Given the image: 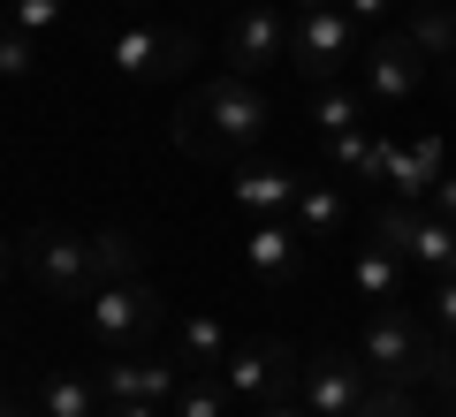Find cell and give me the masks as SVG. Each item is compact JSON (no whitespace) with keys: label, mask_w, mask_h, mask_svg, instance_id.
Wrapping results in <instances>:
<instances>
[{"label":"cell","mask_w":456,"mask_h":417,"mask_svg":"<svg viewBox=\"0 0 456 417\" xmlns=\"http://www.w3.org/2000/svg\"><path fill=\"white\" fill-rule=\"evenodd\" d=\"M266 122H274L266 92L244 68H221V76H206L175 107V152H191V160H236V152H251L266 137Z\"/></svg>","instance_id":"obj_1"},{"label":"cell","mask_w":456,"mask_h":417,"mask_svg":"<svg viewBox=\"0 0 456 417\" xmlns=\"http://www.w3.org/2000/svg\"><path fill=\"white\" fill-rule=\"evenodd\" d=\"M358 357L373 365V380H395V387L426 380V387H441V395H456V349L426 319H411L403 304H373V319H365V334H358Z\"/></svg>","instance_id":"obj_2"},{"label":"cell","mask_w":456,"mask_h":417,"mask_svg":"<svg viewBox=\"0 0 456 417\" xmlns=\"http://www.w3.org/2000/svg\"><path fill=\"white\" fill-rule=\"evenodd\" d=\"M23 273H31L46 296H61V304H84V296L99 289V258H92V236H77V228H31L23 236Z\"/></svg>","instance_id":"obj_3"},{"label":"cell","mask_w":456,"mask_h":417,"mask_svg":"<svg viewBox=\"0 0 456 417\" xmlns=\"http://www.w3.org/2000/svg\"><path fill=\"white\" fill-rule=\"evenodd\" d=\"M160 319L167 311H160V289H152V281H99V289L84 296V326H92V341L107 357L137 349Z\"/></svg>","instance_id":"obj_4"},{"label":"cell","mask_w":456,"mask_h":417,"mask_svg":"<svg viewBox=\"0 0 456 417\" xmlns=\"http://www.w3.org/2000/svg\"><path fill=\"white\" fill-rule=\"evenodd\" d=\"M107 61H114V76H130V84H167V76H183V68L198 61V46H191L183 23H145L137 16V23L114 31Z\"/></svg>","instance_id":"obj_5"},{"label":"cell","mask_w":456,"mask_h":417,"mask_svg":"<svg viewBox=\"0 0 456 417\" xmlns=\"http://www.w3.org/2000/svg\"><path fill=\"white\" fill-rule=\"evenodd\" d=\"M350 53H358V16L350 8H305L289 23V68L305 84H335Z\"/></svg>","instance_id":"obj_6"},{"label":"cell","mask_w":456,"mask_h":417,"mask_svg":"<svg viewBox=\"0 0 456 417\" xmlns=\"http://www.w3.org/2000/svg\"><path fill=\"white\" fill-rule=\"evenodd\" d=\"M297 380H305V372H297V349H289V341H274V334L221 357V387L236 402H259V410H266V402H289Z\"/></svg>","instance_id":"obj_7"},{"label":"cell","mask_w":456,"mask_h":417,"mask_svg":"<svg viewBox=\"0 0 456 417\" xmlns=\"http://www.w3.org/2000/svg\"><path fill=\"white\" fill-rule=\"evenodd\" d=\"M297 395H305L312 417H358V402L373 395V365L358 349H320L297 380Z\"/></svg>","instance_id":"obj_8"},{"label":"cell","mask_w":456,"mask_h":417,"mask_svg":"<svg viewBox=\"0 0 456 417\" xmlns=\"http://www.w3.org/2000/svg\"><path fill=\"white\" fill-rule=\"evenodd\" d=\"M183 380H191L183 357H137V349H122V357L99 365V395H107V402H175Z\"/></svg>","instance_id":"obj_9"},{"label":"cell","mask_w":456,"mask_h":417,"mask_svg":"<svg viewBox=\"0 0 456 417\" xmlns=\"http://www.w3.org/2000/svg\"><path fill=\"white\" fill-rule=\"evenodd\" d=\"M419 84H426V53L411 46V31H380L365 46V84L358 92L373 107H403V99H419Z\"/></svg>","instance_id":"obj_10"},{"label":"cell","mask_w":456,"mask_h":417,"mask_svg":"<svg viewBox=\"0 0 456 417\" xmlns=\"http://www.w3.org/2000/svg\"><path fill=\"white\" fill-rule=\"evenodd\" d=\"M289 8L281 0H259V8H244V16L228 23V68H244V76H259V68H281L289 61Z\"/></svg>","instance_id":"obj_11"},{"label":"cell","mask_w":456,"mask_h":417,"mask_svg":"<svg viewBox=\"0 0 456 417\" xmlns=\"http://www.w3.org/2000/svg\"><path fill=\"white\" fill-rule=\"evenodd\" d=\"M373 182H388V197H403V205H426L441 182V167L426 160L419 145H395V137H373V167H365Z\"/></svg>","instance_id":"obj_12"},{"label":"cell","mask_w":456,"mask_h":417,"mask_svg":"<svg viewBox=\"0 0 456 417\" xmlns=\"http://www.w3.org/2000/svg\"><path fill=\"white\" fill-rule=\"evenodd\" d=\"M297 258H305V228H297L289 213H274V221H251V236H244V266L259 273V281H297Z\"/></svg>","instance_id":"obj_13"},{"label":"cell","mask_w":456,"mask_h":417,"mask_svg":"<svg viewBox=\"0 0 456 417\" xmlns=\"http://www.w3.org/2000/svg\"><path fill=\"white\" fill-rule=\"evenodd\" d=\"M228 190H236V205H244L251 221H274V213L297 205V190H305V182H297L289 167H274V160H244Z\"/></svg>","instance_id":"obj_14"},{"label":"cell","mask_w":456,"mask_h":417,"mask_svg":"<svg viewBox=\"0 0 456 417\" xmlns=\"http://www.w3.org/2000/svg\"><path fill=\"white\" fill-rule=\"evenodd\" d=\"M403 266H411V258H395V251H380V243H365L358 266H350V281H358L365 304H403Z\"/></svg>","instance_id":"obj_15"},{"label":"cell","mask_w":456,"mask_h":417,"mask_svg":"<svg viewBox=\"0 0 456 417\" xmlns=\"http://www.w3.org/2000/svg\"><path fill=\"white\" fill-rule=\"evenodd\" d=\"M411 46H419L426 61H456V0H426V8H411Z\"/></svg>","instance_id":"obj_16"},{"label":"cell","mask_w":456,"mask_h":417,"mask_svg":"<svg viewBox=\"0 0 456 417\" xmlns=\"http://www.w3.org/2000/svg\"><path fill=\"white\" fill-rule=\"evenodd\" d=\"M38 410H46V417H99L107 402H99V380H84V372H53V380L38 387Z\"/></svg>","instance_id":"obj_17"},{"label":"cell","mask_w":456,"mask_h":417,"mask_svg":"<svg viewBox=\"0 0 456 417\" xmlns=\"http://www.w3.org/2000/svg\"><path fill=\"white\" fill-rule=\"evenodd\" d=\"M92 258H99V281H145V243L130 228H99Z\"/></svg>","instance_id":"obj_18"},{"label":"cell","mask_w":456,"mask_h":417,"mask_svg":"<svg viewBox=\"0 0 456 417\" xmlns=\"http://www.w3.org/2000/svg\"><path fill=\"white\" fill-rule=\"evenodd\" d=\"M175 349H183V365H198V372H221V357L236 349V341H228V326L213 319V311H198V319H183Z\"/></svg>","instance_id":"obj_19"},{"label":"cell","mask_w":456,"mask_h":417,"mask_svg":"<svg viewBox=\"0 0 456 417\" xmlns=\"http://www.w3.org/2000/svg\"><path fill=\"white\" fill-rule=\"evenodd\" d=\"M342 213H350V205H342V190H335V182H305V190H297V205H289V221L297 228H305V236H335V228H342Z\"/></svg>","instance_id":"obj_20"},{"label":"cell","mask_w":456,"mask_h":417,"mask_svg":"<svg viewBox=\"0 0 456 417\" xmlns=\"http://www.w3.org/2000/svg\"><path fill=\"white\" fill-rule=\"evenodd\" d=\"M411 266L449 273V266H456V221H441V213H419V228H411Z\"/></svg>","instance_id":"obj_21"},{"label":"cell","mask_w":456,"mask_h":417,"mask_svg":"<svg viewBox=\"0 0 456 417\" xmlns=\"http://www.w3.org/2000/svg\"><path fill=\"white\" fill-rule=\"evenodd\" d=\"M312 122L335 137V129H358L365 122V92H342V84H312Z\"/></svg>","instance_id":"obj_22"},{"label":"cell","mask_w":456,"mask_h":417,"mask_svg":"<svg viewBox=\"0 0 456 417\" xmlns=\"http://www.w3.org/2000/svg\"><path fill=\"white\" fill-rule=\"evenodd\" d=\"M228 402H236V395L221 387V372H213V380L198 372V380H183V395L167 402V410H175V417H228Z\"/></svg>","instance_id":"obj_23"},{"label":"cell","mask_w":456,"mask_h":417,"mask_svg":"<svg viewBox=\"0 0 456 417\" xmlns=\"http://www.w3.org/2000/svg\"><path fill=\"white\" fill-rule=\"evenodd\" d=\"M419 213H426V205H403V197H388V205L373 213V243H380V251H395V258H411V228H419Z\"/></svg>","instance_id":"obj_24"},{"label":"cell","mask_w":456,"mask_h":417,"mask_svg":"<svg viewBox=\"0 0 456 417\" xmlns=\"http://www.w3.org/2000/svg\"><path fill=\"white\" fill-rule=\"evenodd\" d=\"M327 160L342 167V175H365V167H373V129H335V137H327Z\"/></svg>","instance_id":"obj_25"},{"label":"cell","mask_w":456,"mask_h":417,"mask_svg":"<svg viewBox=\"0 0 456 417\" xmlns=\"http://www.w3.org/2000/svg\"><path fill=\"white\" fill-rule=\"evenodd\" d=\"M31 68H38V38L8 23V31H0V76H8V84H23Z\"/></svg>","instance_id":"obj_26"},{"label":"cell","mask_w":456,"mask_h":417,"mask_svg":"<svg viewBox=\"0 0 456 417\" xmlns=\"http://www.w3.org/2000/svg\"><path fill=\"white\" fill-rule=\"evenodd\" d=\"M61 16H69V0H8V23H16V31H31V38H46Z\"/></svg>","instance_id":"obj_27"},{"label":"cell","mask_w":456,"mask_h":417,"mask_svg":"<svg viewBox=\"0 0 456 417\" xmlns=\"http://www.w3.org/2000/svg\"><path fill=\"white\" fill-rule=\"evenodd\" d=\"M358 417H419V402H411V387H395V380H373V395L358 402Z\"/></svg>","instance_id":"obj_28"},{"label":"cell","mask_w":456,"mask_h":417,"mask_svg":"<svg viewBox=\"0 0 456 417\" xmlns=\"http://www.w3.org/2000/svg\"><path fill=\"white\" fill-rule=\"evenodd\" d=\"M426 326L456 349V273H434V311H426Z\"/></svg>","instance_id":"obj_29"},{"label":"cell","mask_w":456,"mask_h":417,"mask_svg":"<svg viewBox=\"0 0 456 417\" xmlns=\"http://www.w3.org/2000/svg\"><path fill=\"white\" fill-rule=\"evenodd\" d=\"M426 213H441V221H456V175L434 182V197H426Z\"/></svg>","instance_id":"obj_30"},{"label":"cell","mask_w":456,"mask_h":417,"mask_svg":"<svg viewBox=\"0 0 456 417\" xmlns=\"http://www.w3.org/2000/svg\"><path fill=\"white\" fill-rule=\"evenodd\" d=\"M99 417H167V402H107Z\"/></svg>","instance_id":"obj_31"},{"label":"cell","mask_w":456,"mask_h":417,"mask_svg":"<svg viewBox=\"0 0 456 417\" xmlns=\"http://www.w3.org/2000/svg\"><path fill=\"white\" fill-rule=\"evenodd\" d=\"M342 8H350V16H358V23H380V16H388V8H395V0H342Z\"/></svg>","instance_id":"obj_32"},{"label":"cell","mask_w":456,"mask_h":417,"mask_svg":"<svg viewBox=\"0 0 456 417\" xmlns=\"http://www.w3.org/2000/svg\"><path fill=\"white\" fill-rule=\"evenodd\" d=\"M16 251H23V243H8V236H0V289H8V273H16Z\"/></svg>","instance_id":"obj_33"},{"label":"cell","mask_w":456,"mask_h":417,"mask_svg":"<svg viewBox=\"0 0 456 417\" xmlns=\"http://www.w3.org/2000/svg\"><path fill=\"white\" fill-rule=\"evenodd\" d=\"M259 417H312V410H305V402H266Z\"/></svg>","instance_id":"obj_34"},{"label":"cell","mask_w":456,"mask_h":417,"mask_svg":"<svg viewBox=\"0 0 456 417\" xmlns=\"http://www.w3.org/2000/svg\"><path fill=\"white\" fill-rule=\"evenodd\" d=\"M289 8H297V16H305V8H342V0H289Z\"/></svg>","instance_id":"obj_35"},{"label":"cell","mask_w":456,"mask_h":417,"mask_svg":"<svg viewBox=\"0 0 456 417\" xmlns=\"http://www.w3.org/2000/svg\"><path fill=\"white\" fill-rule=\"evenodd\" d=\"M0 417H23V410H16V402H8V395H0Z\"/></svg>","instance_id":"obj_36"},{"label":"cell","mask_w":456,"mask_h":417,"mask_svg":"<svg viewBox=\"0 0 456 417\" xmlns=\"http://www.w3.org/2000/svg\"><path fill=\"white\" fill-rule=\"evenodd\" d=\"M0 31H8V0H0Z\"/></svg>","instance_id":"obj_37"},{"label":"cell","mask_w":456,"mask_h":417,"mask_svg":"<svg viewBox=\"0 0 456 417\" xmlns=\"http://www.w3.org/2000/svg\"><path fill=\"white\" fill-rule=\"evenodd\" d=\"M449 417H456V395H449Z\"/></svg>","instance_id":"obj_38"},{"label":"cell","mask_w":456,"mask_h":417,"mask_svg":"<svg viewBox=\"0 0 456 417\" xmlns=\"http://www.w3.org/2000/svg\"><path fill=\"white\" fill-rule=\"evenodd\" d=\"M130 8H145V0H130Z\"/></svg>","instance_id":"obj_39"},{"label":"cell","mask_w":456,"mask_h":417,"mask_svg":"<svg viewBox=\"0 0 456 417\" xmlns=\"http://www.w3.org/2000/svg\"><path fill=\"white\" fill-rule=\"evenodd\" d=\"M411 8H426V0H411Z\"/></svg>","instance_id":"obj_40"},{"label":"cell","mask_w":456,"mask_h":417,"mask_svg":"<svg viewBox=\"0 0 456 417\" xmlns=\"http://www.w3.org/2000/svg\"><path fill=\"white\" fill-rule=\"evenodd\" d=\"M31 417H46V410H31Z\"/></svg>","instance_id":"obj_41"}]
</instances>
